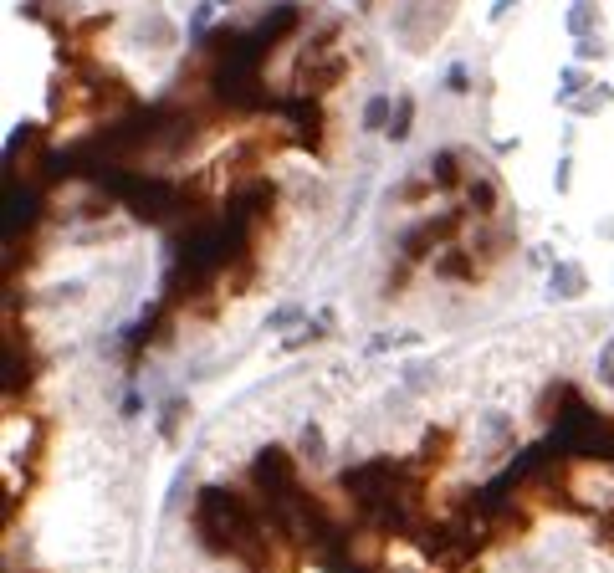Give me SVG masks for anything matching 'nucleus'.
Listing matches in <instances>:
<instances>
[{"label":"nucleus","instance_id":"obj_1","mask_svg":"<svg viewBox=\"0 0 614 573\" xmlns=\"http://www.w3.org/2000/svg\"><path fill=\"white\" fill-rule=\"evenodd\" d=\"M348 77V57L343 52H323V47H313L302 57V67H297V87L307 98H318V93H328V87H338Z\"/></svg>","mask_w":614,"mask_h":573},{"label":"nucleus","instance_id":"obj_2","mask_svg":"<svg viewBox=\"0 0 614 573\" xmlns=\"http://www.w3.org/2000/svg\"><path fill=\"white\" fill-rule=\"evenodd\" d=\"M435 272L451 277V282H476V256L461 251V246H451L446 256H435Z\"/></svg>","mask_w":614,"mask_h":573},{"label":"nucleus","instance_id":"obj_3","mask_svg":"<svg viewBox=\"0 0 614 573\" xmlns=\"http://www.w3.org/2000/svg\"><path fill=\"white\" fill-rule=\"evenodd\" d=\"M430 180H435V190H461V154H451V149H441L430 159Z\"/></svg>","mask_w":614,"mask_h":573},{"label":"nucleus","instance_id":"obj_4","mask_svg":"<svg viewBox=\"0 0 614 573\" xmlns=\"http://www.w3.org/2000/svg\"><path fill=\"white\" fill-rule=\"evenodd\" d=\"M410 128H415V98H400V103H394V118H389L384 134H389L394 144H405V139H410Z\"/></svg>","mask_w":614,"mask_h":573},{"label":"nucleus","instance_id":"obj_5","mask_svg":"<svg viewBox=\"0 0 614 573\" xmlns=\"http://www.w3.org/2000/svg\"><path fill=\"white\" fill-rule=\"evenodd\" d=\"M466 200H471V210H476L481 220H487V215L497 210V185H492V180H471V185H466Z\"/></svg>","mask_w":614,"mask_h":573},{"label":"nucleus","instance_id":"obj_6","mask_svg":"<svg viewBox=\"0 0 614 573\" xmlns=\"http://www.w3.org/2000/svg\"><path fill=\"white\" fill-rule=\"evenodd\" d=\"M446 451H451V430H430V435H425L420 461H425V466H441V461H446Z\"/></svg>","mask_w":614,"mask_h":573},{"label":"nucleus","instance_id":"obj_7","mask_svg":"<svg viewBox=\"0 0 614 573\" xmlns=\"http://www.w3.org/2000/svg\"><path fill=\"white\" fill-rule=\"evenodd\" d=\"M553 292L579 297V292H584V272H579V267H558V272H553Z\"/></svg>","mask_w":614,"mask_h":573},{"label":"nucleus","instance_id":"obj_8","mask_svg":"<svg viewBox=\"0 0 614 573\" xmlns=\"http://www.w3.org/2000/svg\"><path fill=\"white\" fill-rule=\"evenodd\" d=\"M389 118H394L389 98H369V108H364V128H389Z\"/></svg>","mask_w":614,"mask_h":573},{"label":"nucleus","instance_id":"obj_9","mask_svg":"<svg viewBox=\"0 0 614 573\" xmlns=\"http://www.w3.org/2000/svg\"><path fill=\"white\" fill-rule=\"evenodd\" d=\"M180 420H185V400H169V405H164V420H159V435H164V440H174Z\"/></svg>","mask_w":614,"mask_h":573},{"label":"nucleus","instance_id":"obj_10","mask_svg":"<svg viewBox=\"0 0 614 573\" xmlns=\"http://www.w3.org/2000/svg\"><path fill=\"white\" fill-rule=\"evenodd\" d=\"M430 185H435V180H405V185L394 190V195H400L405 205H415V200H425V195H430Z\"/></svg>","mask_w":614,"mask_h":573},{"label":"nucleus","instance_id":"obj_11","mask_svg":"<svg viewBox=\"0 0 614 573\" xmlns=\"http://www.w3.org/2000/svg\"><path fill=\"white\" fill-rule=\"evenodd\" d=\"M302 456L323 461V430H318V425H307V430H302Z\"/></svg>","mask_w":614,"mask_h":573},{"label":"nucleus","instance_id":"obj_12","mask_svg":"<svg viewBox=\"0 0 614 573\" xmlns=\"http://www.w3.org/2000/svg\"><path fill=\"white\" fill-rule=\"evenodd\" d=\"M599 379H604V384L614 389V338L604 343V354H599Z\"/></svg>","mask_w":614,"mask_h":573},{"label":"nucleus","instance_id":"obj_13","mask_svg":"<svg viewBox=\"0 0 614 573\" xmlns=\"http://www.w3.org/2000/svg\"><path fill=\"white\" fill-rule=\"evenodd\" d=\"M568 26H574V31L584 36V31L594 26V11H589V6H579V11H574V21H568Z\"/></svg>","mask_w":614,"mask_h":573},{"label":"nucleus","instance_id":"obj_14","mask_svg":"<svg viewBox=\"0 0 614 573\" xmlns=\"http://www.w3.org/2000/svg\"><path fill=\"white\" fill-rule=\"evenodd\" d=\"M359 6H369V0H359Z\"/></svg>","mask_w":614,"mask_h":573}]
</instances>
